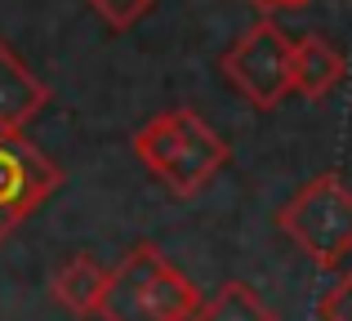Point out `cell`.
Segmentation results:
<instances>
[{
  "label": "cell",
  "instance_id": "9",
  "mask_svg": "<svg viewBox=\"0 0 352 321\" xmlns=\"http://www.w3.org/2000/svg\"><path fill=\"white\" fill-rule=\"evenodd\" d=\"M188 321H276V313L263 304V295L250 281H223L214 295L201 299Z\"/></svg>",
  "mask_w": 352,
  "mask_h": 321
},
{
  "label": "cell",
  "instance_id": "14",
  "mask_svg": "<svg viewBox=\"0 0 352 321\" xmlns=\"http://www.w3.org/2000/svg\"><path fill=\"white\" fill-rule=\"evenodd\" d=\"M303 5H312V0H276V9H303Z\"/></svg>",
  "mask_w": 352,
  "mask_h": 321
},
{
  "label": "cell",
  "instance_id": "1",
  "mask_svg": "<svg viewBox=\"0 0 352 321\" xmlns=\"http://www.w3.org/2000/svg\"><path fill=\"white\" fill-rule=\"evenodd\" d=\"M129 148L152 170V179L179 201L201 197V192L219 179V170L232 161L228 139L210 130L192 107L156 112L147 125H138V130L129 134Z\"/></svg>",
  "mask_w": 352,
  "mask_h": 321
},
{
  "label": "cell",
  "instance_id": "6",
  "mask_svg": "<svg viewBox=\"0 0 352 321\" xmlns=\"http://www.w3.org/2000/svg\"><path fill=\"white\" fill-rule=\"evenodd\" d=\"M50 107V85L0 36V134H23Z\"/></svg>",
  "mask_w": 352,
  "mask_h": 321
},
{
  "label": "cell",
  "instance_id": "2",
  "mask_svg": "<svg viewBox=\"0 0 352 321\" xmlns=\"http://www.w3.org/2000/svg\"><path fill=\"white\" fill-rule=\"evenodd\" d=\"M276 228L317 263L321 272H335L352 259V188L344 174L321 170L303 179L276 210Z\"/></svg>",
  "mask_w": 352,
  "mask_h": 321
},
{
  "label": "cell",
  "instance_id": "13",
  "mask_svg": "<svg viewBox=\"0 0 352 321\" xmlns=\"http://www.w3.org/2000/svg\"><path fill=\"white\" fill-rule=\"evenodd\" d=\"M245 5H250V9H258V14L267 18V14H272V9H276V0H245Z\"/></svg>",
  "mask_w": 352,
  "mask_h": 321
},
{
  "label": "cell",
  "instance_id": "3",
  "mask_svg": "<svg viewBox=\"0 0 352 321\" xmlns=\"http://www.w3.org/2000/svg\"><path fill=\"white\" fill-rule=\"evenodd\" d=\"M219 71L250 107L272 112L290 94V36L272 18H258L219 54Z\"/></svg>",
  "mask_w": 352,
  "mask_h": 321
},
{
  "label": "cell",
  "instance_id": "7",
  "mask_svg": "<svg viewBox=\"0 0 352 321\" xmlns=\"http://www.w3.org/2000/svg\"><path fill=\"white\" fill-rule=\"evenodd\" d=\"M344 76H348V63L326 36L303 32L299 41H290V94L321 103L326 94H335V85Z\"/></svg>",
  "mask_w": 352,
  "mask_h": 321
},
{
  "label": "cell",
  "instance_id": "10",
  "mask_svg": "<svg viewBox=\"0 0 352 321\" xmlns=\"http://www.w3.org/2000/svg\"><path fill=\"white\" fill-rule=\"evenodd\" d=\"M98 321H156L152 313H147L143 295H138V281L134 272L125 268V259L116 263L112 272H107L103 281V299H98Z\"/></svg>",
  "mask_w": 352,
  "mask_h": 321
},
{
  "label": "cell",
  "instance_id": "5",
  "mask_svg": "<svg viewBox=\"0 0 352 321\" xmlns=\"http://www.w3.org/2000/svg\"><path fill=\"white\" fill-rule=\"evenodd\" d=\"M120 259H125L129 272H134L138 295H143L147 313H152L156 321H188L192 313H197L201 290L174 268L170 254H165L156 241H134Z\"/></svg>",
  "mask_w": 352,
  "mask_h": 321
},
{
  "label": "cell",
  "instance_id": "12",
  "mask_svg": "<svg viewBox=\"0 0 352 321\" xmlns=\"http://www.w3.org/2000/svg\"><path fill=\"white\" fill-rule=\"evenodd\" d=\"M321 321H352V268L335 290L321 295Z\"/></svg>",
  "mask_w": 352,
  "mask_h": 321
},
{
  "label": "cell",
  "instance_id": "8",
  "mask_svg": "<svg viewBox=\"0 0 352 321\" xmlns=\"http://www.w3.org/2000/svg\"><path fill=\"white\" fill-rule=\"evenodd\" d=\"M103 281H107V268H98L89 254H72L50 281V299L63 308V313L89 321L98 313V299H103Z\"/></svg>",
  "mask_w": 352,
  "mask_h": 321
},
{
  "label": "cell",
  "instance_id": "11",
  "mask_svg": "<svg viewBox=\"0 0 352 321\" xmlns=\"http://www.w3.org/2000/svg\"><path fill=\"white\" fill-rule=\"evenodd\" d=\"M152 5H156V0H89V9H94L112 32H129V27H138L147 14H152Z\"/></svg>",
  "mask_w": 352,
  "mask_h": 321
},
{
  "label": "cell",
  "instance_id": "4",
  "mask_svg": "<svg viewBox=\"0 0 352 321\" xmlns=\"http://www.w3.org/2000/svg\"><path fill=\"white\" fill-rule=\"evenodd\" d=\"M63 188V170L23 134H0V245Z\"/></svg>",
  "mask_w": 352,
  "mask_h": 321
}]
</instances>
